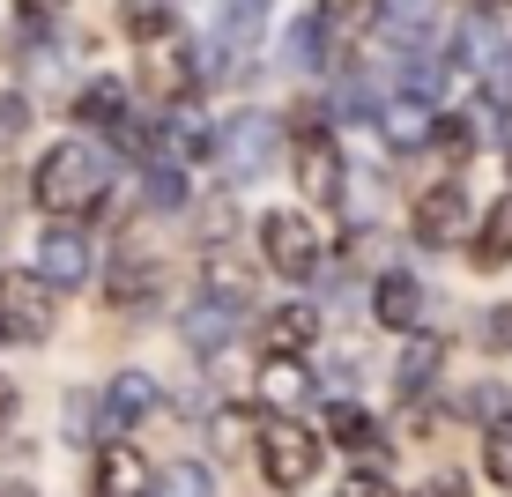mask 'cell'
I'll return each mask as SVG.
<instances>
[{
    "mask_svg": "<svg viewBox=\"0 0 512 497\" xmlns=\"http://www.w3.org/2000/svg\"><path fill=\"white\" fill-rule=\"evenodd\" d=\"M104 186H112V171H104V156L90 141H52L45 149V164H38L45 216H90V208H104Z\"/></svg>",
    "mask_w": 512,
    "mask_h": 497,
    "instance_id": "1",
    "label": "cell"
},
{
    "mask_svg": "<svg viewBox=\"0 0 512 497\" xmlns=\"http://www.w3.org/2000/svg\"><path fill=\"white\" fill-rule=\"evenodd\" d=\"M260 475H268L275 490H305L312 475H320V438H312L305 423H268V431H260Z\"/></svg>",
    "mask_w": 512,
    "mask_h": 497,
    "instance_id": "2",
    "label": "cell"
},
{
    "mask_svg": "<svg viewBox=\"0 0 512 497\" xmlns=\"http://www.w3.org/2000/svg\"><path fill=\"white\" fill-rule=\"evenodd\" d=\"M275 149H282V127L268 112H238L231 127L216 134V164L231 171V179H260V171L275 164Z\"/></svg>",
    "mask_w": 512,
    "mask_h": 497,
    "instance_id": "3",
    "label": "cell"
},
{
    "mask_svg": "<svg viewBox=\"0 0 512 497\" xmlns=\"http://www.w3.org/2000/svg\"><path fill=\"white\" fill-rule=\"evenodd\" d=\"M52 334V282L0 275V342H45Z\"/></svg>",
    "mask_w": 512,
    "mask_h": 497,
    "instance_id": "4",
    "label": "cell"
},
{
    "mask_svg": "<svg viewBox=\"0 0 512 497\" xmlns=\"http://www.w3.org/2000/svg\"><path fill=\"white\" fill-rule=\"evenodd\" d=\"M260 245H268V268L305 282L312 268H320V230H312L305 216H290V208H275V216H260Z\"/></svg>",
    "mask_w": 512,
    "mask_h": 497,
    "instance_id": "5",
    "label": "cell"
},
{
    "mask_svg": "<svg viewBox=\"0 0 512 497\" xmlns=\"http://www.w3.org/2000/svg\"><path fill=\"white\" fill-rule=\"evenodd\" d=\"M90 268H97V253H90V238H82L75 223H52L38 238V275L52 282V290H82Z\"/></svg>",
    "mask_w": 512,
    "mask_h": 497,
    "instance_id": "6",
    "label": "cell"
},
{
    "mask_svg": "<svg viewBox=\"0 0 512 497\" xmlns=\"http://www.w3.org/2000/svg\"><path fill=\"white\" fill-rule=\"evenodd\" d=\"M409 223H416L423 245H461V238H468V193H461V186H431V193L409 208Z\"/></svg>",
    "mask_w": 512,
    "mask_h": 497,
    "instance_id": "7",
    "label": "cell"
},
{
    "mask_svg": "<svg viewBox=\"0 0 512 497\" xmlns=\"http://www.w3.org/2000/svg\"><path fill=\"white\" fill-rule=\"evenodd\" d=\"M238 327H245V297H223V290H208L201 305L179 312V334H186L193 349H223Z\"/></svg>",
    "mask_w": 512,
    "mask_h": 497,
    "instance_id": "8",
    "label": "cell"
},
{
    "mask_svg": "<svg viewBox=\"0 0 512 497\" xmlns=\"http://www.w3.org/2000/svg\"><path fill=\"white\" fill-rule=\"evenodd\" d=\"M297 186H305L312 201H342V149H334L320 127L297 134Z\"/></svg>",
    "mask_w": 512,
    "mask_h": 497,
    "instance_id": "9",
    "label": "cell"
},
{
    "mask_svg": "<svg viewBox=\"0 0 512 497\" xmlns=\"http://www.w3.org/2000/svg\"><path fill=\"white\" fill-rule=\"evenodd\" d=\"M164 408V386L149 379V371H112V386H104V423H141Z\"/></svg>",
    "mask_w": 512,
    "mask_h": 497,
    "instance_id": "10",
    "label": "cell"
},
{
    "mask_svg": "<svg viewBox=\"0 0 512 497\" xmlns=\"http://www.w3.org/2000/svg\"><path fill=\"white\" fill-rule=\"evenodd\" d=\"M372 312H379V327H401V334H409L416 327V319H423V282L416 275H379V290H372Z\"/></svg>",
    "mask_w": 512,
    "mask_h": 497,
    "instance_id": "11",
    "label": "cell"
},
{
    "mask_svg": "<svg viewBox=\"0 0 512 497\" xmlns=\"http://www.w3.org/2000/svg\"><path fill=\"white\" fill-rule=\"evenodd\" d=\"M97 497H149V460L134 446H104L97 460Z\"/></svg>",
    "mask_w": 512,
    "mask_h": 497,
    "instance_id": "12",
    "label": "cell"
},
{
    "mask_svg": "<svg viewBox=\"0 0 512 497\" xmlns=\"http://www.w3.org/2000/svg\"><path fill=\"white\" fill-rule=\"evenodd\" d=\"M505 260H512V193L483 216V230H475V268H505Z\"/></svg>",
    "mask_w": 512,
    "mask_h": 497,
    "instance_id": "13",
    "label": "cell"
},
{
    "mask_svg": "<svg viewBox=\"0 0 512 497\" xmlns=\"http://www.w3.org/2000/svg\"><path fill=\"white\" fill-rule=\"evenodd\" d=\"M438 364H446V349H438V342H409V349H401V364H394V394L401 401L423 394V386L438 379Z\"/></svg>",
    "mask_w": 512,
    "mask_h": 497,
    "instance_id": "14",
    "label": "cell"
},
{
    "mask_svg": "<svg viewBox=\"0 0 512 497\" xmlns=\"http://www.w3.org/2000/svg\"><path fill=\"white\" fill-rule=\"evenodd\" d=\"M312 334H320V312H312V305L275 312V319H268V357H290V349H305Z\"/></svg>",
    "mask_w": 512,
    "mask_h": 497,
    "instance_id": "15",
    "label": "cell"
},
{
    "mask_svg": "<svg viewBox=\"0 0 512 497\" xmlns=\"http://www.w3.org/2000/svg\"><path fill=\"white\" fill-rule=\"evenodd\" d=\"M327 38H334L327 15H305V23H290L282 52H290V67H327Z\"/></svg>",
    "mask_w": 512,
    "mask_h": 497,
    "instance_id": "16",
    "label": "cell"
},
{
    "mask_svg": "<svg viewBox=\"0 0 512 497\" xmlns=\"http://www.w3.org/2000/svg\"><path fill=\"white\" fill-rule=\"evenodd\" d=\"M260 394H268V408H297V401H305L312 394V371L305 364H268V371H260Z\"/></svg>",
    "mask_w": 512,
    "mask_h": 497,
    "instance_id": "17",
    "label": "cell"
},
{
    "mask_svg": "<svg viewBox=\"0 0 512 497\" xmlns=\"http://www.w3.org/2000/svg\"><path fill=\"white\" fill-rule=\"evenodd\" d=\"M327 438H334V446H342V453H372L379 446V431H372V416H364V408H334V416H327Z\"/></svg>",
    "mask_w": 512,
    "mask_h": 497,
    "instance_id": "18",
    "label": "cell"
},
{
    "mask_svg": "<svg viewBox=\"0 0 512 497\" xmlns=\"http://www.w3.org/2000/svg\"><path fill=\"white\" fill-rule=\"evenodd\" d=\"M171 23H179V8H171V0H127V38L156 45V38H171Z\"/></svg>",
    "mask_w": 512,
    "mask_h": 497,
    "instance_id": "19",
    "label": "cell"
},
{
    "mask_svg": "<svg viewBox=\"0 0 512 497\" xmlns=\"http://www.w3.org/2000/svg\"><path fill=\"white\" fill-rule=\"evenodd\" d=\"M431 127H438V119L423 112V97H416V104H409V97H401V104H386V134H394L401 149H416V141H431Z\"/></svg>",
    "mask_w": 512,
    "mask_h": 497,
    "instance_id": "20",
    "label": "cell"
},
{
    "mask_svg": "<svg viewBox=\"0 0 512 497\" xmlns=\"http://www.w3.org/2000/svg\"><path fill=\"white\" fill-rule=\"evenodd\" d=\"M156 497H216V475H208L201 460H179V468L156 483Z\"/></svg>",
    "mask_w": 512,
    "mask_h": 497,
    "instance_id": "21",
    "label": "cell"
},
{
    "mask_svg": "<svg viewBox=\"0 0 512 497\" xmlns=\"http://www.w3.org/2000/svg\"><path fill=\"white\" fill-rule=\"evenodd\" d=\"M82 119H90V127H119V119H127V97H119L112 82H97V90H82Z\"/></svg>",
    "mask_w": 512,
    "mask_h": 497,
    "instance_id": "22",
    "label": "cell"
},
{
    "mask_svg": "<svg viewBox=\"0 0 512 497\" xmlns=\"http://www.w3.org/2000/svg\"><path fill=\"white\" fill-rule=\"evenodd\" d=\"M483 475H490V483H512V423H490V438H483Z\"/></svg>",
    "mask_w": 512,
    "mask_h": 497,
    "instance_id": "23",
    "label": "cell"
},
{
    "mask_svg": "<svg viewBox=\"0 0 512 497\" xmlns=\"http://www.w3.org/2000/svg\"><path fill=\"white\" fill-rule=\"evenodd\" d=\"M149 201H156V208H179V201H186V171H179V164H156Z\"/></svg>",
    "mask_w": 512,
    "mask_h": 497,
    "instance_id": "24",
    "label": "cell"
},
{
    "mask_svg": "<svg viewBox=\"0 0 512 497\" xmlns=\"http://www.w3.org/2000/svg\"><path fill=\"white\" fill-rule=\"evenodd\" d=\"M431 141H438L446 156H475V127H468V119H438Z\"/></svg>",
    "mask_w": 512,
    "mask_h": 497,
    "instance_id": "25",
    "label": "cell"
},
{
    "mask_svg": "<svg viewBox=\"0 0 512 497\" xmlns=\"http://www.w3.org/2000/svg\"><path fill=\"white\" fill-rule=\"evenodd\" d=\"M379 15V0H327V23L334 30H364Z\"/></svg>",
    "mask_w": 512,
    "mask_h": 497,
    "instance_id": "26",
    "label": "cell"
},
{
    "mask_svg": "<svg viewBox=\"0 0 512 497\" xmlns=\"http://www.w3.org/2000/svg\"><path fill=\"white\" fill-rule=\"evenodd\" d=\"M260 15H268V0H223V30H260Z\"/></svg>",
    "mask_w": 512,
    "mask_h": 497,
    "instance_id": "27",
    "label": "cell"
},
{
    "mask_svg": "<svg viewBox=\"0 0 512 497\" xmlns=\"http://www.w3.org/2000/svg\"><path fill=\"white\" fill-rule=\"evenodd\" d=\"M342 497H394V483H386V475H372V468H357L342 483Z\"/></svg>",
    "mask_w": 512,
    "mask_h": 497,
    "instance_id": "28",
    "label": "cell"
},
{
    "mask_svg": "<svg viewBox=\"0 0 512 497\" xmlns=\"http://www.w3.org/2000/svg\"><path fill=\"white\" fill-rule=\"evenodd\" d=\"M186 82H193V75L171 60V67H156V75H149V90H156V97H186Z\"/></svg>",
    "mask_w": 512,
    "mask_h": 497,
    "instance_id": "29",
    "label": "cell"
},
{
    "mask_svg": "<svg viewBox=\"0 0 512 497\" xmlns=\"http://www.w3.org/2000/svg\"><path fill=\"white\" fill-rule=\"evenodd\" d=\"M416 497H468V483H453V475H431V483H423Z\"/></svg>",
    "mask_w": 512,
    "mask_h": 497,
    "instance_id": "30",
    "label": "cell"
},
{
    "mask_svg": "<svg viewBox=\"0 0 512 497\" xmlns=\"http://www.w3.org/2000/svg\"><path fill=\"white\" fill-rule=\"evenodd\" d=\"M23 127V97H0V134H15Z\"/></svg>",
    "mask_w": 512,
    "mask_h": 497,
    "instance_id": "31",
    "label": "cell"
},
{
    "mask_svg": "<svg viewBox=\"0 0 512 497\" xmlns=\"http://www.w3.org/2000/svg\"><path fill=\"white\" fill-rule=\"evenodd\" d=\"M490 342H512V312H490Z\"/></svg>",
    "mask_w": 512,
    "mask_h": 497,
    "instance_id": "32",
    "label": "cell"
},
{
    "mask_svg": "<svg viewBox=\"0 0 512 497\" xmlns=\"http://www.w3.org/2000/svg\"><path fill=\"white\" fill-rule=\"evenodd\" d=\"M8 416H15V386L0 379V423H8Z\"/></svg>",
    "mask_w": 512,
    "mask_h": 497,
    "instance_id": "33",
    "label": "cell"
},
{
    "mask_svg": "<svg viewBox=\"0 0 512 497\" xmlns=\"http://www.w3.org/2000/svg\"><path fill=\"white\" fill-rule=\"evenodd\" d=\"M0 497H45V490H30V483H0Z\"/></svg>",
    "mask_w": 512,
    "mask_h": 497,
    "instance_id": "34",
    "label": "cell"
},
{
    "mask_svg": "<svg viewBox=\"0 0 512 497\" xmlns=\"http://www.w3.org/2000/svg\"><path fill=\"white\" fill-rule=\"evenodd\" d=\"M52 8H60V0H23V15H52Z\"/></svg>",
    "mask_w": 512,
    "mask_h": 497,
    "instance_id": "35",
    "label": "cell"
}]
</instances>
